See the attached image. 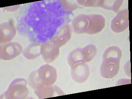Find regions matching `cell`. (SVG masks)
Listing matches in <instances>:
<instances>
[{"label": "cell", "instance_id": "cell-16", "mask_svg": "<svg viewBox=\"0 0 132 99\" xmlns=\"http://www.w3.org/2000/svg\"><path fill=\"white\" fill-rule=\"evenodd\" d=\"M28 83L29 86L34 90L45 86L39 77L38 70H34L31 72L28 77Z\"/></svg>", "mask_w": 132, "mask_h": 99}, {"label": "cell", "instance_id": "cell-9", "mask_svg": "<svg viewBox=\"0 0 132 99\" xmlns=\"http://www.w3.org/2000/svg\"><path fill=\"white\" fill-rule=\"evenodd\" d=\"M90 24L86 34L94 35L101 32L106 24V20L104 16L98 14H88Z\"/></svg>", "mask_w": 132, "mask_h": 99}, {"label": "cell", "instance_id": "cell-15", "mask_svg": "<svg viewBox=\"0 0 132 99\" xmlns=\"http://www.w3.org/2000/svg\"><path fill=\"white\" fill-rule=\"evenodd\" d=\"M68 64L71 68L80 62H84V55L82 48H77L71 51L67 58Z\"/></svg>", "mask_w": 132, "mask_h": 99}, {"label": "cell", "instance_id": "cell-14", "mask_svg": "<svg viewBox=\"0 0 132 99\" xmlns=\"http://www.w3.org/2000/svg\"><path fill=\"white\" fill-rule=\"evenodd\" d=\"M122 56L121 49L117 46H111L105 50L102 55V61H120Z\"/></svg>", "mask_w": 132, "mask_h": 99}, {"label": "cell", "instance_id": "cell-8", "mask_svg": "<svg viewBox=\"0 0 132 99\" xmlns=\"http://www.w3.org/2000/svg\"><path fill=\"white\" fill-rule=\"evenodd\" d=\"M72 34V29L69 24L63 25L57 30L52 40L59 47L63 46L70 40Z\"/></svg>", "mask_w": 132, "mask_h": 99}, {"label": "cell", "instance_id": "cell-7", "mask_svg": "<svg viewBox=\"0 0 132 99\" xmlns=\"http://www.w3.org/2000/svg\"><path fill=\"white\" fill-rule=\"evenodd\" d=\"M120 61H102L100 72L101 76L106 79H112L119 73Z\"/></svg>", "mask_w": 132, "mask_h": 99}, {"label": "cell", "instance_id": "cell-12", "mask_svg": "<svg viewBox=\"0 0 132 99\" xmlns=\"http://www.w3.org/2000/svg\"><path fill=\"white\" fill-rule=\"evenodd\" d=\"M34 93L40 99H45L60 95V93H63L60 88L55 86H43L34 90Z\"/></svg>", "mask_w": 132, "mask_h": 99}, {"label": "cell", "instance_id": "cell-6", "mask_svg": "<svg viewBox=\"0 0 132 99\" xmlns=\"http://www.w3.org/2000/svg\"><path fill=\"white\" fill-rule=\"evenodd\" d=\"M70 73L74 81L82 84L86 81L90 76V68L86 63H78L71 67Z\"/></svg>", "mask_w": 132, "mask_h": 99}, {"label": "cell", "instance_id": "cell-18", "mask_svg": "<svg viewBox=\"0 0 132 99\" xmlns=\"http://www.w3.org/2000/svg\"><path fill=\"white\" fill-rule=\"evenodd\" d=\"M123 1H103L102 8L105 9L112 10L115 12L118 11L123 4Z\"/></svg>", "mask_w": 132, "mask_h": 99}, {"label": "cell", "instance_id": "cell-17", "mask_svg": "<svg viewBox=\"0 0 132 99\" xmlns=\"http://www.w3.org/2000/svg\"><path fill=\"white\" fill-rule=\"evenodd\" d=\"M84 55V62H90L96 56L97 49L96 46L93 44H89L82 48Z\"/></svg>", "mask_w": 132, "mask_h": 99}, {"label": "cell", "instance_id": "cell-2", "mask_svg": "<svg viewBox=\"0 0 132 99\" xmlns=\"http://www.w3.org/2000/svg\"><path fill=\"white\" fill-rule=\"evenodd\" d=\"M23 48L20 43L10 42L0 45V58L5 61L11 60L18 57L22 52Z\"/></svg>", "mask_w": 132, "mask_h": 99}, {"label": "cell", "instance_id": "cell-3", "mask_svg": "<svg viewBox=\"0 0 132 99\" xmlns=\"http://www.w3.org/2000/svg\"><path fill=\"white\" fill-rule=\"evenodd\" d=\"M129 26V11L124 9L118 12L111 20L110 27L113 32L120 33L125 31Z\"/></svg>", "mask_w": 132, "mask_h": 99}, {"label": "cell", "instance_id": "cell-5", "mask_svg": "<svg viewBox=\"0 0 132 99\" xmlns=\"http://www.w3.org/2000/svg\"><path fill=\"white\" fill-rule=\"evenodd\" d=\"M60 55V47L52 40L41 44V55L44 61L47 63L55 61Z\"/></svg>", "mask_w": 132, "mask_h": 99}, {"label": "cell", "instance_id": "cell-1", "mask_svg": "<svg viewBox=\"0 0 132 99\" xmlns=\"http://www.w3.org/2000/svg\"><path fill=\"white\" fill-rule=\"evenodd\" d=\"M27 81L24 78H16L12 81L3 95L5 99H22L27 98L29 90Z\"/></svg>", "mask_w": 132, "mask_h": 99}, {"label": "cell", "instance_id": "cell-20", "mask_svg": "<svg viewBox=\"0 0 132 99\" xmlns=\"http://www.w3.org/2000/svg\"><path fill=\"white\" fill-rule=\"evenodd\" d=\"M124 70L125 71L126 75H127L128 77H131V73H130V60H128L126 63L124 67Z\"/></svg>", "mask_w": 132, "mask_h": 99}, {"label": "cell", "instance_id": "cell-4", "mask_svg": "<svg viewBox=\"0 0 132 99\" xmlns=\"http://www.w3.org/2000/svg\"><path fill=\"white\" fill-rule=\"evenodd\" d=\"M38 72L43 84L46 86H53L57 78L56 69L48 64L41 66L38 70Z\"/></svg>", "mask_w": 132, "mask_h": 99}, {"label": "cell", "instance_id": "cell-19", "mask_svg": "<svg viewBox=\"0 0 132 99\" xmlns=\"http://www.w3.org/2000/svg\"><path fill=\"white\" fill-rule=\"evenodd\" d=\"M78 4L86 7H102L103 1H77Z\"/></svg>", "mask_w": 132, "mask_h": 99}, {"label": "cell", "instance_id": "cell-10", "mask_svg": "<svg viewBox=\"0 0 132 99\" xmlns=\"http://www.w3.org/2000/svg\"><path fill=\"white\" fill-rule=\"evenodd\" d=\"M90 24L88 14H81L73 19L71 24V29L76 34H86Z\"/></svg>", "mask_w": 132, "mask_h": 99}, {"label": "cell", "instance_id": "cell-13", "mask_svg": "<svg viewBox=\"0 0 132 99\" xmlns=\"http://www.w3.org/2000/svg\"><path fill=\"white\" fill-rule=\"evenodd\" d=\"M41 44L38 43H31L22 51L23 55L26 59L34 60L41 55Z\"/></svg>", "mask_w": 132, "mask_h": 99}, {"label": "cell", "instance_id": "cell-11", "mask_svg": "<svg viewBox=\"0 0 132 99\" xmlns=\"http://www.w3.org/2000/svg\"><path fill=\"white\" fill-rule=\"evenodd\" d=\"M15 27L12 23L4 22L0 24V43L10 42L16 34Z\"/></svg>", "mask_w": 132, "mask_h": 99}]
</instances>
